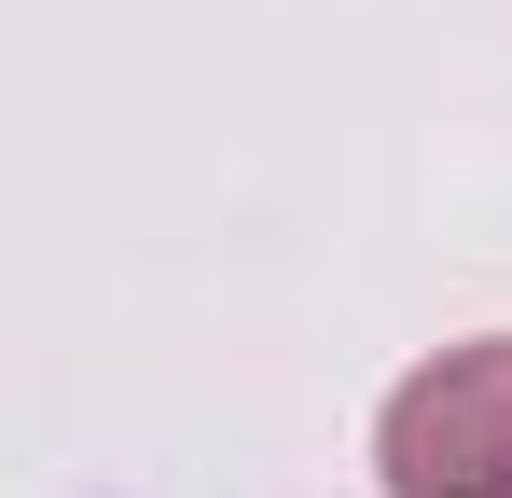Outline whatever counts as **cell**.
<instances>
[{
  "label": "cell",
  "mask_w": 512,
  "mask_h": 498,
  "mask_svg": "<svg viewBox=\"0 0 512 498\" xmlns=\"http://www.w3.org/2000/svg\"><path fill=\"white\" fill-rule=\"evenodd\" d=\"M374 471H388V498H512V332L443 346L388 388Z\"/></svg>",
  "instance_id": "1"
}]
</instances>
